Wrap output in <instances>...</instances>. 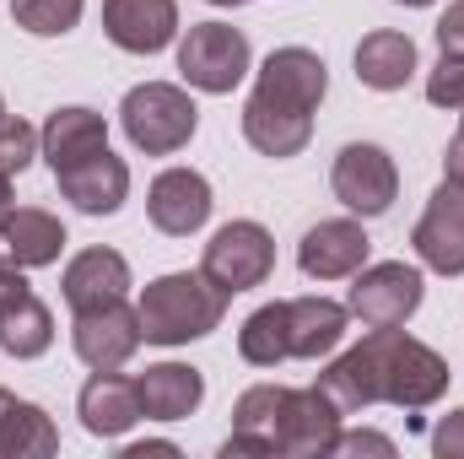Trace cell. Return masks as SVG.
<instances>
[{"mask_svg":"<svg viewBox=\"0 0 464 459\" xmlns=\"http://www.w3.org/2000/svg\"><path fill=\"white\" fill-rule=\"evenodd\" d=\"M319 389L335 400L341 416H356L378 400L400 411H427L449 395V362L405 330H372L319 373Z\"/></svg>","mask_w":464,"mask_h":459,"instance_id":"1","label":"cell"},{"mask_svg":"<svg viewBox=\"0 0 464 459\" xmlns=\"http://www.w3.org/2000/svg\"><path fill=\"white\" fill-rule=\"evenodd\" d=\"M135 314H140V336L151 346H189L211 330H222L227 292L206 270H173V276L146 281Z\"/></svg>","mask_w":464,"mask_h":459,"instance_id":"2","label":"cell"},{"mask_svg":"<svg viewBox=\"0 0 464 459\" xmlns=\"http://www.w3.org/2000/svg\"><path fill=\"white\" fill-rule=\"evenodd\" d=\"M119 124H124V135H130L135 151H146V157H173V151L189 146V135H195V124H200V109H195V98H189L184 87H173V82H140V87L124 93Z\"/></svg>","mask_w":464,"mask_h":459,"instance_id":"3","label":"cell"},{"mask_svg":"<svg viewBox=\"0 0 464 459\" xmlns=\"http://www.w3.org/2000/svg\"><path fill=\"white\" fill-rule=\"evenodd\" d=\"M248 60H254L248 38L237 27H227V22H195L179 38V76L195 93H211V98L232 93L248 76Z\"/></svg>","mask_w":464,"mask_h":459,"instance_id":"4","label":"cell"},{"mask_svg":"<svg viewBox=\"0 0 464 459\" xmlns=\"http://www.w3.org/2000/svg\"><path fill=\"white\" fill-rule=\"evenodd\" d=\"M421 270L405 259H383V265H362L351 276V319H362L367 330H400L416 308H421Z\"/></svg>","mask_w":464,"mask_h":459,"instance_id":"5","label":"cell"},{"mask_svg":"<svg viewBox=\"0 0 464 459\" xmlns=\"http://www.w3.org/2000/svg\"><path fill=\"white\" fill-rule=\"evenodd\" d=\"M200 270L227 292H254V287H265L270 281V270H276V238L259 228V222H227V228L211 232V243H206V254H200Z\"/></svg>","mask_w":464,"mask_h":459,"instance_id":"6","label":"cell"},{"mask_svg":"<svg viewBox=\"0 0 464 459\" xmlns=\"http://www.w3.org/2000/svg\"><path fill=\"white\" fill-rule=\"evenodd\" d=\"M330 190H335V200L346 206L351 217H383L389 206H394V195H400V168H394V157L383 151V146H372V141H351L341 146V157H335V168H330Z\"/></svg>","mask_w":464,"mask_h":459,"instance_id":"7","label":"cell"},{"mask_svg":"<svg viewBox=\"0 0 464 459\" xmlns=\"http://www.w3.org/2000/svg\"><path fill=\"white\" fill-rule=\"evenodd\" d=\"M341 422L346 416L335 411V400L319 384L292 389L281 433H276V459H330L335 454V438H341Z\"/></svg>","mask_w":464,"mask_h":459,"instance_id":"8","label":"cell"},{"mask_svg":"<svg viewBox=\"0 0 464 459\" xmlns=\"http://www.w3.org/2000/svg\"><path fill=\"white\" fill-rule=\"evenodd\" d=\"M411 249L427 270L438 276H464V184H438L421 222L411 232Z\"/></svg>","mask_w":464,"mask_h":459,"instance_id":"9","label":"cell"},{"mask_svg":"<svg viewBox=\"0 0 464 459\" xmlns=\"http://www.w3.org/2000/svg\"><path fill=\"white\" fill-rule=\"evenodd\" d=\"M372 243H367V228L356 217H330V222H314L297 243V270L308 281H346L367 265Z\"/></svg>","mask_w":464,"mask_h":459,"instance_id":"10","label":"cell"},{"mask_svg":"<svg viewBox=\"0 0 464 459\" xmlns=\"http://www.w3.org/2000/svg\"><path fill=\"white\" fill-rule=\"evenodd\" d=\"M140 314L135 308H124V298L119 303H103V308H82L76 314V325H71V346H76V356L87 362V367H124L135 351H140Z\"/></svg>","mask_w":464,"mask_h":459,"instance_id":"11","label":"cell"},{"mask_svg":"<svg viewBox=\"0 0 464 459\" xmlns=\"http://www.w3.org/2000/svg\"><path fill=\"white\" fill-rule=\"evenodd\" d=\"M211 184H206V173H195V168H168V173H157L151 179V190H146V217H151V228L168 232V238H189V232H200L211 222Z\"/></svg>","mask_w":464,"mask_h":459,"instance_id":"12","label":"cell"},{"mask_svg":"<svg viewBox=\"0 0 464 459\" xmlns=\"http://www.w3.org/2000/svg\"><path fill=\"white\" fill-rule=\"evenodd\" d=\"M103 33L124 54H157L179 38V0H103Z\"/></svg>","mask_w":464,"mask_h":459,"instance_id":"13","label":"cell"},{"mask_svg":"<svg viewBox=\"0 0 464 459\" xmlns=\"http://www.w3.org/2000/svg\"><path fill=\"white\" fill-rule=\"evenodd\" d=\"M286 384H254L237 395L232 405V438L222 444V459H276V433H281V416H286Z\"/></svg>","mask_w":464,"mask_h":459,"instance_id":"14","label":"cell"},{"mask_svg":"<svg viewBox=\"0 0 464 459\" xmlns=\"http://www.w3.org/2000/svg\"><path fill=\"white\" fill-rule=\"evenodd\" d=\"M243 141L259 157L286 162V157H297L314 141V114L308 109H292V103H281L270 93H248V103H243Z\"/></svg>","mask_w":464,"mask_h":459,"instance_id":"15","label":"cell"},{"mask_svg":"<svg viewBox=\"0 0 464 459\" xmlns=\"http://www.w3.org/2000/svg\"><path fill=\"white\" fill-rule=\"evenodd\" d=\"M54 179H60V195L76 211H87V217H114L119 206L130 200V168L109 146L92 151V157H82V162H71V168H60Z\"/></svg>","mask_w":464,"mask_h":459,"instance_id":"16","label":"cell"},{"mask_svg":"<svg viewBox=\"0 0 464 459\" xmlns=\"http://www.w3.org/2000/svg\"><path fill=\"white\" fill-rule=\"evenodd\" d=\"M254 93H270V98H281V103H292V109L319 114V103H324V93H330V71H324V60H319L314 49L286 44V49H276V54L259 65Z\"/></svg>","mask_w":464,"mask_h":459,"instance_id":"17","label":"cell"},{"mask_svg":"<svg viewBox=\"0 0 464 459\" xmlns=\"http://www.w3.org/2000/svg\"><path fill=\"white\" fill-rule=\"evenodd\" d=\"M76 416L92 438H124L135 422H140V395H135V378H124L119 367H92V378L82 384L76 395Z\"/></svg>","mask_w":464,"mask_h":459,"instance_id":"18","label":"cell"},{"mask_svg":"<svg viewBox=\"0 0 464 459\" xmlns=\"http://www.w3.org/2000/svg\"><path fill=\"white\" fill-rule=\"evenodd\" d=\"M60 292L71 303V314L82 308H103V303H119L130 292V259L119 249H82L65 276H60Z\"/></svg>","mask_w":464,"mask_h":459,"instance_id":"19","label":"cell"},{"mask_svg":"<svg viewBox=\"0 0 464 459\" xmlns=\"http://www.w3.org/2000/svg\"><path fill=\"white\" fill-rule=\"evenodd\" d=\"M135 395H140V416L146 422H184V416L200 411L206 378L189 362H157V367H146L135 378Z\"/></svg>","mask_w":464,"mask_h":459,"instance_id":"20","label":"cell"},{"mask_svg":"<svg viewBox=\"0 0 464 459\" xmlns=\"http://www.w3.org/2000/svg\"><path fill=\"white\" fill-rule=\"evenodd\" d=\"M103 146H109V119L98 109H54L49 124L38 130V157L54 173L82 162V157H92V151H103Z\"/></svg>","mask_w":464,"mask_h":459,"instance_id":"21","label":"cell"},{"mask_svg":"<svg viewBox=\"0 0 464 459\" xmlns=\"http://www.w3.org/2000/svg\"><path fill=\"white\" fill-rule=\"evenodd\" d=\"M416 76V44L411 33H394V27H378L356 44V82L372 87V93H400L405 82Z\"/></svg>","mask_w":464,"mask_h":459,"instance_id":"22","label":"cell"},{"mask_svg":"<svg viewBox=\"0 0 464 459\" xmlns=\"http://www.w3.org/2000/svg\"><path fill=\"white\" fill-rule=\"evenodd\" d=\"M286 314H292V356H303V362L330 356L335 346L346 341L351 308L335 303V298H292Z\"/></svg>","mask_w":464,"mask_h":459,"instance_id":"23","label":"cell"},{"mask_svg":"<svg viewBox=\"0 0 464 459\" xmlns=\"http://www.w3.org/2000/svg\"><path fill=\"white\" fill-rule=\"evenodd\" d=\"M5 254L16 259V265H27V270H44V265H54L60 254H65V222L54 217V211H44V206H16V217L5 222Z\"/></svg>","mask_w":464,"mask_h":459,"instance_id":"24","label":"cell"},{"mask_svg":"<svg viewBox=\"0 0 464 459\" xmlns=\"http://www.w3.org/2000/svg\"><path fill=\"white\" fill-rule=\"evenodd\" d=\"M237 356H243L248 367H281V362L292 356V314H286V303H265V308H254V314L243 319V330H237Z\"/></svg>","mask_w":464,"mask_h":459,"instance_id":"25","label":"cell"},{"mask_svg":"<svg viewBox=\"0 0 464 459\" xmlns=\"http://www.w3.org/2000/svg\"><path fill=\"white\" fill-rule=\"evenodd\" d=\"M49 346H54V314H49V303H38L33 292L0 314V351H5V356L33 362V356H44Z\"/></svg>","mask_w":464,"mask_h":459,"instance_id":"26","label":"cell"},{"mask_svg":"<svg viewBox=\"0 0 464 459\" xmlns=\"http://www.w3.org/2000/svg\"><path fill=\"white\" fill-rule=\"evenodd\" d=\"M54 449H60V433H54L49 411L33 400H16L0 427V459H49Z\"/></svg>","mask_w":464,"mask_h":459,"instance_id":"27","label":"cell"},{"mask_svg":"<svg viewBox=\"0 0 464 459\" xmlns=\"http://www.w3.org/2000/svg\"><path fill=\"white\" fill-rule=\"evenodd\" d=\"M87 0H11V22L33 38H65L82 22Z\"/></svg>","mask_w":464,"mask_h":459,"instance_id":"28","label":"cell"},{"mask_svg":"<svg viewBox=\"0 0 464 459\" xmlns=\"http://www.w3.org/2000/svg\"><path fill=\"white\" fill-rule=\"evenodd\" d=\"M38 157V130L27 124V119H0V173L5 179H16L27 162Z\"/></svg>","mask_w":464,"mask_h":459,"instance_id":"29","label":"cell"},{"mask_svg":"<svg viewBox=\"0 0 464 459\" xmlns=\"http://www.w3.org/2000/svg\"><path fill=\"white\" fill-rule=\"evenodd\" d=\"M427 103L432 109H464V54H443L427 76Z\"/></svg>","mask_w":464,"mask_h":459,"instance_id":"30","label":"cell"},{"mask_svg":"<svg viewBox=\"0 0 464 459\" xmlns=\"http://www.w3.org/2000/svg\"><path fill=\"white\" fill-rule=\"evenodd\" d=\"M432 454L438 459H464V405L438 422V433H432Z\"/></svg>","mask_w":464,"mask_h":459,"instance_id":"31","label":"cell"},{"mask_svg":"<svg viewBox=\"0 0 464 459\" xmlns=\"http://www.w3.org/2000/svg\"><path fill=\"white\" fill-rule=\"evenodd\" d=\"M33 287H27V265H16L11 254H0V314L11 308V303H22Z\"/></svg>","mask_w":464,"mask_h":459,"instance_id":"32","label":"cell"},{"mask_svg":"<svg viewBox=\"0 0 464 459\" xmlns=\"http://www.w3.org/2000/svg\"><path fill=\"white\" fill-rule=\"evenodd\" d=\"M438 49H443V54H464V0H454V5L438 16Z\"/></svg>","mask_w":464,"mask_h":459,"instance_id":"33","label":"cell"},{"mask_svg":"<svg viewBox=\"0 0 464 459\" xmlns=\"http://www.w3.org/2000/svg\"><path fill=\"white\" fill-rule=\"evenodd\" d=\"M335 454H394V438H383V433H341L335 438Z\"/></svg>","mask_w":464,"mask_h":459,"instance_id":"34","label":"cell"},{"mask_svg":"<svg viewBox=\"0 0 464 459\" xmlns=\"http://www.w3.org/2000/svg\"><path fill=\"white\" fill-rule=\"evenodd\" d=\"M443 179L449 184H464V130L449 141V151H443Z\"/></svg>","mask_w":464,"mask_h":459,"instance_id":"35","label":"cell"},{"mask_svg":"<svg viewBox=\"0 0 464 459\" xmlns=\"http://www.w3.org/2000/svg\"><path fill=\"white\" fill-rule=\"evenodd\" d=\"M146 454H179V444H130L124 459H146Z\"/></svg>","mask_w":464,"mask_h":459,"instance_id":"36","label":"cell"},{"mask_svg":"<svg viewBox=\"0 0 464 459\" xmlns=\"http://www.w3.org/2000/svg\"><path fill=\"white\" fill-rule=\"evenodd\" d=\"M16 217V200H11V179L0 173V232H5V222Z\"/></svg>","mask_w":464,"mask_h":459,"instance_id":"37","label":"cell"},{"mask_svg":"<svg viewBox=\"0 0 464 459\" xmlns=\"http://www.w3.org/2000/svg\"><path fill=\"white\" fill-rule=\"evenodd\" d=\"M11 405H16V395H11V389H0V427H5V416H11Z\"/></svg>","mask_w":464,"mask_h":459,"instance_id":"38","label":"cell"},{"mask_svg":"<svg viewBox=\"0 0 464 459\" xmlns=\"http://www.w3.org/2000/svg\"><path fill=\"white\" fill-rule=\"evenodd\" d=\"M211 5H248V0H211Z\"/></svg>","mask_w":464,"mask_h":459,"instance_id":"39","label":"cell"},{"mask_svg":"<svg viewBox=\"0 0 464 459\" xmlns=\"http://www.w3.org/2000/svg\"><path fill=\"white\" fill-rule=\"evenodd\" d=\"M400 5H432V0H400Z\"/></svg>","mask_w":464,"mask_h":459,"instance_id":"40","label":"cell"},{"mask_svg":"<svg viewBox=\"0 0 464 459\" xmlns=\"http://www.w3.org/2000/svg\"><path fill=\"white\" fill-rule=\"evenodd\" d=\"M0 119H5V98H0Z\"/></svg>","mask_w":464,"mask_h":459,"instance_id":"41","label":"cell"},{"mask_svg":"<svg viewBox=\"0 0 464 459\" xmlns=\"http://www.w3.org/2000/svg\"><path fill=\"white\" fill-rule=\"evenodd\" d=\"M459 130H464V109H459Z\"/></svg>","mask_w":464,"mask_h":459,"instance_id":"42","label":"cell"}]
</instances>
